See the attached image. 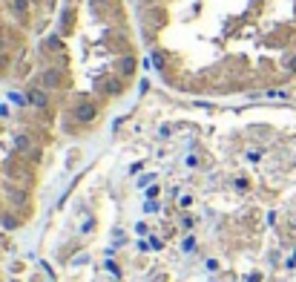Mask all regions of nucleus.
<instances>
[{
  "mask_svg": "<svg viewBox=\"0 0 296 282\" xmlns=\"http://www.w3.org/2000/svg\"><path fill=\"white\" fill-rule=\"evenodd\" d=\"M178 158L127 167L138 207H72L49 233V282H296V138L270 121L204 124Z\"/></svg>",
  "mask_w": 296,
  "mask_h": 282,
  "instance_id": "nucleus-1",
  "label": "nucleus"
},
{
  "mask_svg": "<svg viewBox=\"0 0 296 282\" xmlns=\"http://www.w3.org/2000/svg\"><path fill=\"white\" fill-rule=\"evenodd\" d=\"M141 35L175 93L233 98L296 84V0H141Z\"/></svg>",
  "mask_w": 296,
  "mask_h": 282,
  "instance_id": "nucleus-2",
  "label": "nucleus"
},
{
  "mask_svg": "<svg viewBox=\"0 0 296 282\" xmlns=\"http://www.w3.org/2000/svg\"><path fill=\"white\" fill-rule=\"evenodd\" d=\"M138 49L124 6L115 0H69L58 32L35 49L23 98L49 113L61 132L87 138L132 93Z\"/></svg>",
  "mask_w": 296,
  "mask_h": 282,
  "instance_id": "nucleus-3",
  "label": "nucleus"
},
{
  "mask_svg": "<svg viewBox=\"0 0 296 282\" xmlns=\"http://www.w3.org/2000/svg\"><path fill=\"white\" fill-rule=\"evenodd\" d=\"M58 121L23 101L0 113V227L20 230L35 219Z\"/></svg>",
  "mask_w": 296,
  "mask_h": 282,
  "instance_id": "nucleus-4",
  "label": "nucleus"
},
{
  "mask_svg": "<svg viewBox=\"0 0 296 282\" xmlns=\"http://www.w3.org/2000/svg\"><path fill=\"white\" fill-rule=\"evenodd\" d=\"M55 12V0H0V81L23 84L32 72V40Z\"/></svg>",
  "mask_w": 296,
  "mask_h": 282,
  "instance_id": "nucleus-5",
  "label": "nucleus"
},
{
  "mask_svg": "<svg viewBox=\"0 0 296 282\" xmlns=\"http://www.w3.org/2000/svg\"><path fill=\"white\" fill-rule=\"evenodd\" d=\"M0 282H9V277H6V268L0 265Z\"/></svg>",
  "mask_w": 296,
  "mask_h": 282,
  "instance_id": "nucleus-6",
  "label": "nucleus"
}]
</instances>
